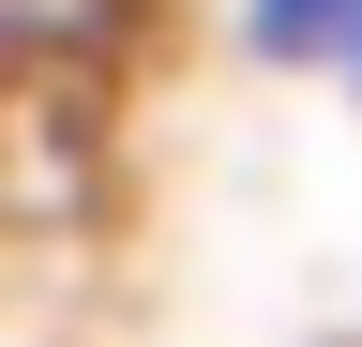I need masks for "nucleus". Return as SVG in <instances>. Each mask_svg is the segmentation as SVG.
Returning <instances> with one entry per match:
<instances>
[{
    "label": "nucleus",
    "instance_id": "1",
    "mask_svg": "<svg viewBox=\"0 0 362 347\" xmlns=\"http://www.w3.org/2000/svg\"><path fill=\"white\" fill-rule=\"evenodd\" d=\"M242 46H257L272 76H347L362 0H242Z\"/></svg>",
    "mask_w": 362,
    "mask_h": 347
},
{
    "label": "nucleus",
    "instance_id": "2",
    "mask_svg": "<svg viewBox=\"0 0 362 347\" xmlns=\"http://www.w3.org/2000/svg\"><path fill=\"white\" fill-rule=\"evenodd\" d=\"M76 16H90V0H0V61H30L45 30H76Z\"/></svg>",
    "mask_w": 362,
    "mask_h": 347
}]
</instances>
